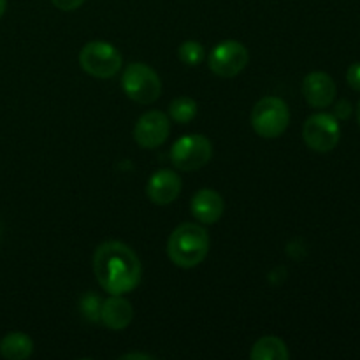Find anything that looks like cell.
<instances>
[{
	"mask_svg": "<svg viewBox=\"0 0 360 360\" xmlns=\"http://www.w3.org/2000/svg\"><path fill=\"white\" fill-rule=\"evenodd\" d=\"M169 115L178 123H190L197 115V102L190 97H178L169 105Z\"/></svg>",
	"mask_w": 360,
	"mask_h": 360,
	"instance_id": "obj_16",
	"label": "cell"
},
{
	"mask_svg": "<svg viewBox=\"0 0 360 360\" xmlns=\"http://www.w3.org/2000/svg\"><path fill=\"white\" fill-rule=\"evenodd\" d=\"M6 7H7V0H0V18H2L4 13H6Z\"/></svg>",
	"mask_w": 360,
	"mask_h": 360,
	"instance_id": "obj_23",
	"label": "cell"
},
{
	"mask_svg": "<svg viewBox=\"0 0 360 360\" xmlns=\"http://www.w3.org/2000/svg\"><path fill=\"white\" fill-rule=\"evenodd\" d=\"M120 359H143V360H151L153 357L151 355H143V354H127V355H122Z\"/></svg>",
	"mask_w": 360,
	"mask_h": 360,
	"instance_id": "obj_22",
	"label": "cell"
},
{
	"mask_svg": "<svg viewBox=\"0 0 360 360\" xmlns=\"http://www.w3.org/2000/svg\"><path fill=\"white\" fill-rule=\"evenodd\" d=\"M179 192H181V179L171 169L157 171L146 185L148 199L158 206H167V204L174 202Z\"/></svg>",
	"mask_w": 360,
	"mask_h": 360,
	"instance_id": "obj_10",
	"label": "cell"
},
{
	"mask_svg": "<svg viewBox=\"0 0 360 360\" xmlns=\"http://www.w3.org/2000/svg\"><path fill=\"white\" fill-rule=\"evenodd\" d=\"M53 6L60 11H76L84 4V0H51Z\"/></svg>",
	"mask_w": 360,
	"mask_h": 360,
	"instance_id": "obj_21",
	"label": "cell"
},
{
	"mask_svg": "<svg viewBox=\"0 0 360 360\" xmlns=\"http://www.w3.org/2000/svg\"><path fill=\"white\" fill-rule=\"evenodd\" d=\"M79 63L84 72L98 79H109L122 70L123 58L118 49L109 42H88L79 53Z\"/></svg>",
	"mask_w": 360,
	"mask_h": 360,
	"instance_id": "obj_5",
	"label": "cell"
},
{
	"mask_svg": "<svg viewBox=\"0 0 360 360\" xmlns=\"http://www.w3.org/2000/svg\"><path fill=\"white\" fill-rule=\"evenodd\" d=\"M192 214L200 224H217L224 214V199L220 193L211 188L199 190L192 199Z\"/></svg>",
	"mask_w": 360,
	"mask_h": 360,
	"instance_id": "obj_12",
	"label": "cell"
},
{
	"mask_svg": "<svg viewBox=\"0 0 360 360\" xmlns=\"http://www.w3.org/2000/svg\"><path fill=\"white\" fill-rule=\"evenodd\" d=\"M122 88L137 104H151L160 97L162 81L146 63H130L123 70Z\"/></svg>",
	"mask_w": 360,
	"mask_h": 360,
	"instance_id": "obj_4",
	"label": "cell"
},
{
	"mask_svg": "<svg viewBox=\"0 0 360 360\" xmlns=\"http://www.w3.org/2000/svg\"><path fill=\"white\" fill-rule=\"evenodd\" d=\"M101 308L102 301L98 299V295L95 294H84L79 302L81 313H83L84 319L90 320V322H98V320H101Z\"/></svg>",
	"mask_w": 360,
	"mask_h": 360,
	"instance_id": "obj_18",
	"label": "cell"
},
{
	"mask_svg": "<svg viewBox=\"0 0 360 360\" xmlns=\"http://www.w3.org/2000/svg\"><path fill=\"white\" fill-rule=\"evenodd\" d=\"M178 56L185 65L195 67L202 63V60L206 58V51H204L202 44H199L197 41H186L179 46Z\"/></svg>",
	"mask_w": 360,
	"mask_h": 360,
	"instance_id": "obj_17",
	"label": "cell"
},
{
	"mask_svg": "<svg viewBox=\"0 0 360 360\" xmlns=\"http://www.w3.org/2000/svg\"><path fill=\"white\" fill-rule=\"evenodd\" d=\"M34 352V343L23 333H11L0 341V354L4 359L25 360Z\"/></svg>",
	"mask_w": 360,
	"mask_h": 360,
	"instance_id": "obj_14",
	"label": "cell"
},
{
	"mask_svg": "<svg viewBox=\"0 0 360 360\" xmlns=\"http://www.w3.org/2000/svg\"><path fill=\"white\" fill-rule=\"evenodd\" d=\"M97 281L111 295L132 292L141 281V262L136 253L120 241H105L94 255Z\"/></svg>",
	"mask_w": 360,
	"mask_h": 360,
	"instance_id": "obj_1",
	"label": "cell"
},
{
	"mask_svg": "<svg viewBox=\"0 0 360 360\" xmlns=\"http://www.w3.org/2000/svg\"><path fill=\"white\" fill-rule=\"evenodd\" d=\"M134 319V308L122 295H112L102 302L101 322L112 330H122L130 326Z\"/></svg>",
	"mask_w": 360,
	"mask_h": 360,
	"instance_id": "obj_13",
	"label": "cell"
},
{
	"mask_svg": "<svg viewBox=\"0 0 360 360\" xmlns=\"http://www.w3.org/2000/svg\"><path fill=\"white\" fill-rule=\"evenodd\" d=\"M290 111L285 101L278 97H264L252 111V127L264 139H276L287 130Z\"/></svg>",
	"mask_w": 360,
	"mask_h": 360,
	"instance_id": "obj_3",
	"label": "cell"
},
{
	"mask_svg": "<svg viewBox=\"0 0 360 360\" xmlns=\"http://www.w3.org/2000/svg\"><path fill=\"white\" fill-rule=\"evenodd\" d=\"M211 141L200 134H190L176 141L171 150V160L176 169L190 172L204 167L211 160Z\"/></svg>",
	"mask_w": 360,
	"mask_h": 360,
	"instance_id": "obj_6",
	"label": "cell"
},
{
	"mask_svg": "<svg viewBox=\"0 0 360 360\" xmlns=\"http://www.w3.org/2000/svg\"><path fill=\"white\" fill-rule=\"evenodd\" d=\"M250 53L238 41H225L218 44L210 55V69L220 77H234L248 65Z\"/></svg>",
	"mask_w": 360,
	"mask_h": 360,
	"instance_id": "obj_8",
	"label": "cell"
},
{
	"mask_svg": "<svg viewBox=\"0 0 360 360\" xmlns=\"http://www.w3.org/2000/svg\"><path fill=\"white\" fill-rule=\"evenodd\" d=\"M352 115V104L348 101H340L334 108V116L338 120H348Z\"/></svg>",
	"mask_w": 360,
	"mask_h": 360,
	"instance_id": "obj_20",
	"label": "cell"
},
{
	"mask_svg": "<svg viewBox=\"0 0 360 360\" xmlns=\"http://www.w3.org/2000/svg\"><path fill=\"white\" fill-rule=\"evenodd\" d=\"M250 357L253 360H287V345L276 336L260 338V340L253 345L252 352H250Z\"/></svg>",
	"mask_w": 360,
	"mask_h": 360,
	"instance_id": "obj_15",
	"label": "cell"
},
{
	"mask_svg": "<svg viewBox=\"0 0 360 360\" xmlns=\"http://www.w3.org/2000/svg\"><path fill=\"white\" fill-rule=\"evenodd\" d=\"M171 132V123L169 118L160 111H148L137 120L136 129H134V139L139 146L153 150L162 146Z\"/></svg>",
	"mask_w": 360,
	"mask_h": 360,
	"instance_id": "obj_9",
	"label": "cell"
},
{
	"mask_svg": "<svg viewBox=\"0 0 360 360\" xmlns=\"http://www.w3.org/2000/svg\"><path fill=\"white\" fill-rule=\"evenodd\" d=\"M347 81L355 91H360V62L352 63L347 72Z\"/></svg>",
	"mask_w": 360,
	"mask_h": 360,
	"instance_id": "obj_19",
	"label": "cell"
},
{
	"mask_svg": "<svg viewBox=\"0 0 360 360\" xmlns=\"http://www.w3.org/2000/svg\"><path fill=\"white\" fill-rule=\"evenodd\" d=\"M357 120H359V123H360V102H359V105H357Z\"/></svg>",
	"mask_w": 360,
	"mask_h": 360,
	"instance_id": "obj_24",
	"label": "cell"
},
{
	"mask_svg": "<svg viewBox=\"0 0 360 360\" xmlns=\"http://www.w3.org/2000/svg\"><path fill=\"white\" fill-rule=\"evenodd\" d=\"M210 252V236L197 224H181L172 231L167 243V255L174 266L192 269L199 266Z\"/></svg>",
	"mask_w": 360,
	"mask_h": 360,
	"instance_id": "obj_2",
	"label": "cell"
},
{
	"mask_svg": "<svg viewBox=\"0 0 360 360\" xmlns=\"http://www.w3.org/2000/svg\"><path fill=\"white\" fill-rule=\"evenodd\" d=\"M302 95L311 108H329L336 98V83L326 72H311L302 81Z\"/></svg>",
	"mask_w": 360,
	"mask_h": 360,
	"instance_id": "obj_11",
	"label": "cell"
},
{
	"mask_svg": "<svg viewBox=\"0 0 360 360\" xmlns=\"http://www.w3.org/2000/svg\"><path fill=\"white\" fill-rule=\"evenodd\" d=\"M302 137L304 143L316 153H327L338 146L341 137L340 122L334 115L329 112H319L306 120L302 127Z\"/></svg>",
	"mask_w": 360,
	"mask_h": 360,
	"instance_id": "obj_7",
	"label": "cell"
}]
</instances>
